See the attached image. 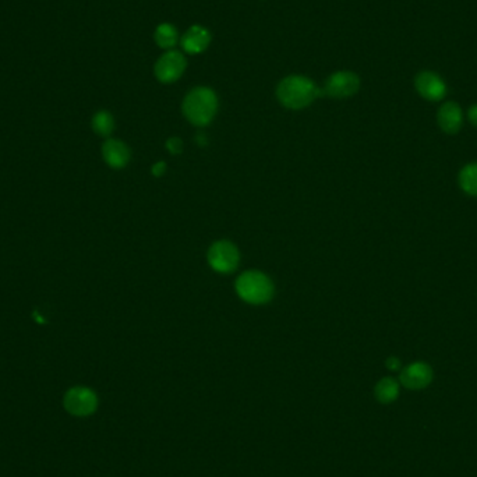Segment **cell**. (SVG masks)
I'll return each mask as SVG.
<instances>
[{
  "label": "cell",
  "mask_w": 477,
  "mask_h": 477,
  "mask_svg": "<svg viewBox=\"0 0 477 477\" xmlns=\"http://www.w3.org/2000/svg\"><path fill=\"white\" fill-rule=\"evenodd\" d=\"M154 40L159 48L170 51L175 48V45L179 41V33H177L175 26H172L169 23H162L156 27L155 34H154Z\"/></svg>",
  "instance_id": "13"
},
{
  "label": "cell",
  "mask_w": 477,
  "mask_h": 477,
  "mask_svg": "<svg viewBox=\"0 0 477 477\" xmlns=\"http://www.w3.org/2000/svg\"><path fill=\"white\" fill-rule=\"evenodd\" d=\"M414 87L420 97L427 101H441L446 94L444 80L434 72H420L414 77Z\"/></svg>",
  "instance_id": "8"
},
{
  "label": "cell",
  "mask_w": 477,
  "mask_h": 477,
  "mask_svg": "<svg viewBox=\"0 0 477 477\" xmlns=\"http://www.w3.org/2000/svg\"><path fill=\"white\" fill-rule=\"evenodd\" d=\"M211 44V34L202 26L190 27L180 40V45L186 54L198 55L204 52Z\"/></svg>",
  "instance_id": "11"
},
{
  "label": "cell",
  "mask_w": 477,
  "mask_h": 477,
  "mask_svg": "<svg viewBox=\"0 0 477 477\" xmlns=\"http://www.w3.org/2000/svg\"><path fill=\"white\" fill-rule=\"evenodd\" d=\"M165 172H166V163H165V162H161V161L156 162V163H154L152 168H151V173H152L155 177L163 176Z\"/></svg>",
  "instance_id": "18"
},
{
  "label": "cell",
  "mask_w": 477,
  "mask_h": 477,
  "mask_svg": "<svg viewBox=\"0 0 477 477\" xmlns=\"http://www.w3.org/2000/svg\"><path fill=\"white\" fill-rule=\"evenodd\" d=\"M183 115L186 119L198 127L209 124L218 111V97L208 87L193 88L183 99Z\"/></svg>",
  "instance_id": "2"
},
{
  "label": "cell",
  "mask_w": 477,
  "mask_h": 477,
  "mask_svg": "<svg viewBox=\"0 0 477 477\" xmlns=\"http://www.w3.org/2000/svg\"><path fill=\"white\" fill-rule=\"evenodd\" d=\"M458 181L466 194L477 197V162L463 166L459 172Z\"/></svg>",
  "instance_id": "14"
},
{
  "label": "cell",
  "mask_w": 477,
  "mask_h": 477,
  "mask_svg": "<svg viewBox=\"0 0 477 477\" xmlns=\"http://www.w3.org/2000/svg\"><path fill=\"white\" fill-rule=\"evenodd\" d=\"M323 91L317 88L313 80L305 76H288L277 87V98L288 109H303L309 106Z\"/></svg>",
  "instance_id": "1"
},
{
  "label": "cell",
  "mask_w": 477,
  "mask_h": 477,
  "mask_svg": "<svg viewBox=\"0 0 477 477\" xmlns=\"http://www.w3.org/2000/svg\"><path fill=\"white\" fill-rule=\"evenodd\" d=\"M166 149L172 154V155H179L183 151V143L179 137H170L166 141Z\"/></svg>",
  "instance_id": "17"
},
{
  "label": "cell",
  "mask_w": 477,
  "mask_h": 477,
  "mask_svg": "<svg viewBox=\"0 0 477 477\" xmlns=\"http://www.w3.org/2000/svg\"><path fill=\"white\" fill-rule=\"evenodd\" d=\"M197 143H198V145H201V147L207 145V137H205L204 134H198V136H197Z\"/></svg>",
  "instance_id": "21"
},
{
  "label": "cell",
  "mask_w": 477,
  "mask_h": 477,
  "mask_svg": "<svg viewBox=\"0 0 477 477\" xmlns=\"http://www.w3.org/2000/svg\"><path fill=\"white\" fill-rule=\"evenodd\" d=\"M98 406V398L94 394V391L84 388V387H76L67 391L65 395V407L69 413L74 416H88L95 412Z\"/></svg>",
  "instance_id": "7"
},
{
  "label": "cell",
  "mask_w": 477,
  "mask_h": 477,
  "mask_svg": "<svg viewBox=\"0 0 477 477\" xmlns=\"http://www.w3.org/2000/svg\"><path fill=\"white\" fill-rule=\"evenodd\" d=\"M432 380V370L428 364L417 362L405 367L401 373V382L409 389H421Z\"/></svg>",
  "instance_id": "9"
},
{
  "label": "cell",
  "mask_w": 477,
  "mask_h": 477,
  "mask_svg": "<svg viewBox=\"0 0 477 477\" xmlns=\"http://www.w3.org/2000/svg\"><path fill=\"white\" fill-rule=\"evenodd\" d=\"M399 366H401V362H399V359H396V357H389V359L387 360V367H388L389 370H398Z\"/></svg>",
  "instance_id": "20"
},
{
  "label": "cell",
  "mask_w": 477,
  "mask_h": 477,
  "mask_svg": "<svg viewBox=\"0 0 477 477\" xmlns=\"http://www.w3.org/2000/svg\"><path fill=\"white\" fill-rule=\"evenodd\" d=\"M186 66H187V62H186L184 55L177 51L170 49V51H166L156 60L154 73L158 81L163 84H172L183 76Z\"/></svg>",
  "instance_id": "5"
},
{
  "label": "cell",
  "mask_w": 477,
  "mask_h": 477,
  "mask_svg": "<svg viewBox=\"0 0 477 477\" xmlns=\"http://www.w3.org/2000/svg\"><path fill=\"white\" fill-rule=\"evenodd\" d=\"M92 130L101 137H109L115 130V119L106 111H99L91 120Z\"/></svg>",
  "instance_id": "15"
},
{
  "label": "cell",
  "mask_w": 477,
  "mask_h": 477,
  "mask_svg": "<svg viewBox=\"0 0 477 477\" xmlns=\"http://www.w3.org/2000/svg\"><path fill=\"white\" fill-rule=\"evenodd\" d=\"M467 119H469V122H470L474 127H477V104L469 108V111H467Z\"/></svg>",
  "instance_id": "19"
},
{
  "label": "cell",
  "mask_w": 477,
  "mask_h": 477,
  "mask_svg": "<svg viewBox=\"0 0 477 477\" xmlns=\"http://www.w3.org/2000/svg\"><path fill=\"white\" fill-rule=\"evenodd\" d=\"M439 129L446 134H456L463 124V113L456 102H445L437 113Z\"/></svg>",
  "instance_id": "10"
},
{
  "label": "cell",
  "mask_w": 477,
  "mask_h": 477,
  "mask_svg": "<svg viewBox=\"0 0 477 477\" xmlns=\"http://www.w3.org/2000/svg\"><path fill=\"white\" fill-rule=\"evenodd\" d=\"M360 88V79L356 73L349 70H342L331 74L325 81L323 94L331 98H349L353 97Z\"/></svg>",
  "instance_id": "6"
},
{
  "label": "cell",
  "mask_w": 477,
  "mask_h": 477,
  "mask_svg": "<svg viewBox=\"0 0 477 477\" xmlns=\"http://www.w3.org/2000/svg\"><path fill=\"white\" fill-rule=\"evenodd\" d=\"M398 392H399L398 382L392 378H384L375 387V396L382 403L395 401L398 396Z\"/></svg>",
  "instance_id": "16"
},
{
  "label": "cell",
  "mask_w": 477,
  "mask_h": 477,
  "mask_svg": "<svg viewBox=\"0 0 477 477\" xmlns=\"http://www.w3.org/2000/svg\"><path fill=\"white\" fill-rule=\"evenodd\" d=\"M207 259L213 271L219 274H230L237 268L239 261H241V254H239V250L233 243L227 241H218L209 248Z\"/></svg>",
  "instance_id": "4"
},
{
  "label": "cell",
  "mask_w": 477,
  "mask_h": 477,
  "mask_svg": "<svg viewBox=\"0 0 477 477\" xmlns=\"http://www.w3.org/2000/svg\"><path fill=\"white\" fill-rule=\"evenodd\" d=\"M236 293L250 305H266L274 296L273 281L260 271H246L236 280Z\"/></svg>",
  "instance_id": "3"
},
{
  "label": "cell",
  "mask_w": 477,
  "mask_h": 477,
  "mask_svg": "<svg viewBox=\"0 0 477 477\" xmlns=\"http://www.w3.org/2000/svg\"><path fill=\"white\" fill-rule=\"evenodd\" d=\"M102 156L111 168L122 169L130 161V149L123 141L108 138L102 145Z\"/></svg>",
  "instance_id": "12"
}]
</instances>
